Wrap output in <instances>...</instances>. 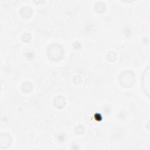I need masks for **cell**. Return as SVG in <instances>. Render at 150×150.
Listing matches in <instances>:
<instances>
[{"label":"cell","instance_id":"6da1fadb","mask_svg":"<svg viewBox=\"0 0 150 150\" xmlns=\"http://www.w3.org/2000/svg\"><path fill=\"white\" fill-rule=\"evenodd\" d=\"M134 74L130 71H125L121 74L120 80L121 84L125 87L133 86L134 82Z\"/></svg>","mask_w":150,"mask_h":150},{"label":"cell","instance_id":"7a4b0ae2","mask_svg":"<svg viewBox=\"0 0 150 150\" xmlns=\"http://www.w3.org/2000/svg\"><path fill=\"white\" fill-rule=\"evenodd\" d=\"M63 54V50L61 46L54 44L49 46L48 49V55L50 58L57 60L60 59Z\"/></svg>","mask_w":150,"mask_h":150},{"label":"cell","instance_id":"3957f363","mask_svg":"<svg viewBox=\"0 0 150 150\" xmlns=\"http://www.w3.org/2000/svg\"><path fill=\"white\" fill-rule=\"evenodd\" d=\"M11 143V139L10 136L7 134H2L0 139V147L2 148H6L10 146Z\"/></svg>","mask_w":150,"mask_h":150},{"label":"cell","instance_id":"277c9868","mask_svg":"<svg viewBox=\"0 0 150 150\" xmlns=\"http://www.w3.org/2000/svg\"><path fill=\"white\" fill-rule=\"evenodd\" d=\"M54 103L56 107H58L59 108H61L66 105V102L64 98H63L62 96H58L55 99H54Z\"/></svg>","mask_w":150,"mask_h":150},{"label":"cell","instance_id":"5b68a950","mask_svg":"<svg viewBox=\"0 0 150 150\" xmlns=\"http://www.w3.org/2000/svg\"><path fill=\"white\" fill-rule=\"evenodd\" d=\"M32 11L31 9L29 7H24L22 8L21 11V15L22 17L28 18L31 15Z\"/></svg>","mask_w":150,"mask_h":150},{"label":"cell","instance_id":"8992f818","mask_svg":"<svg viewBox=\"0 0 150 150\" xmlns=\"http://www.w3.org/2000/svg\"><path fill=\"white\" fill-rule=\"evenodd\" d=\"M22 88L23 91H24L25 92H28L32 90V86L30 82H25V83L23 84Z\"/></svg>","mask_w":150,"mask_h":150},{"label":"cell","instance_id":"52a82bcc","mask_svg":"<svg viewBox=\"0 0 150 150\" xmlns=\"http://www.w3.org/2000/svg\"><path fill=\"white\" fill-rule=\"evenodd\" d=\"M112 58H113V61H115V60L116 59V58H117V55H116V54L114 52L111 51L110 53H109L107 54V59H108L109 61H110L111 62H113V61H112Z\"/></svg>","mask_w":150,"mask_h":150},{"label":"cell","instance_id":"ba28073f","mask_svg":"<svg viewBox=\"0 0 150 150\" xmlns=\"http://www.w3.org/2000/svg\"><path fill=\"white\" fill-rule=\"evenodd\" d=\"M104 9H105V5L103 3H98L96 5V9L98 12H102L104 10Z\"/></svg>","mask_w":150,"mask_h":150}]
</instances>
